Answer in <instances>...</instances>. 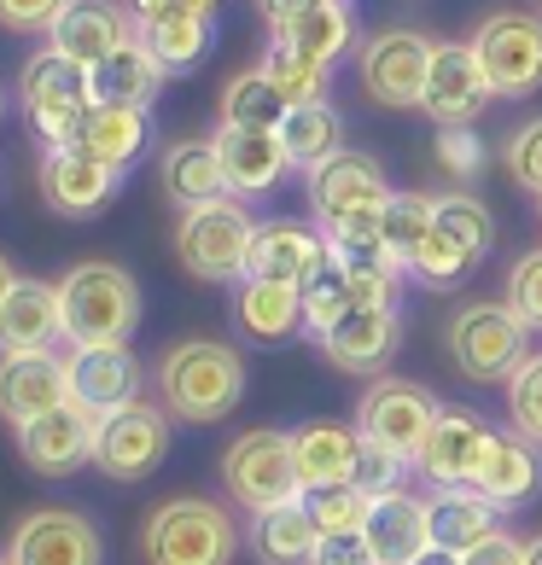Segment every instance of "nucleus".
I'll list each match as a JSON object with an SVG mask.
<instances>
[{"instance_id":"f257e3e1","label":"nucleus","mask_w":542,"mask_h":565,"mask_svg":"<svg viewBox=\"0 0 542 565\" xmlns=\"http://www.w3.org/2000/svg\"><path fill=\"white\" fill-rule=\"evenodd\" d=\"M158 403L170 408V420L187 426H216L245 403V362L234 344L216 339H181L163 350L158 362Z\"/></svg>"},{"instance_id":"f03ea898","label":"nucleus","mask_w":542,"mask_h":565,"mask_svg":"<svg viewBox=\"0 0 542 565\" xmlns=\"http://www.w3.org/2000/svg\"><path fill=\"white\" fill-rule=\"evenodd\" d=\"M140 559L146 565H234L240 559V525L211 495H170L146 513Z\"/></svg>"},{"instance_id":"7ed1b4c3","label":"nucleus","mask_w":542,"mask_h":565,"mask_svg":"<svg viewBox=\"0 0 542 565\" xmlns=\"http://www.w3.org/2000/svg\"><path fill=\"white\" fill-rule=\"evenodd\" d=\"M71 344H129L140 327V280L123 263H76L59 280Z\"/></svg>"},{"instance_id":"20e7f679","label":"nucleus","mask_w":542,"mask_h":565,"mask_svg":"<svg viewBox=\"0 0 542 565\" xmlns=\"http://www.w3.org/2000/svg\"><path fill=\"white\" fill-rule=\"evenodd\" d=\"M525 339H531V327L508 309V298H472V303L455 309L449 327H444L449 362L472 385H508L513 367L531 355Z\"/></svg>"},{"instance_id":"39448f33","label":"nucleus","mask_w":542,"mask_h":565,"mask_svg":"<svg viewBox=\"0 0 542 565\" xmlns=\"http://www.w3.org/2000/svg\"><path fill=\"white\" fill-rule=\"evenodd\" d=\"M252 239H257V222L234 193L216 199V204H199V211H181V222H176L181 268L193 280H211V286H240L245 280Z\"/></svg>"},{"instance_id":"423d86ee","label":"nucleus","mask_w":542,"mask_h":565,"mask_svg":"<svg viewBox=\"0 0 542 565\" xmlns=\"http://www.w3.org/2000/svg\"><path fill=\"white\" fill-rule=\"evenodd\" d=\"M18 106H24L30 129L47 140V146H71L76 140V122L88 117V106H94L88 65H76V58L41 47L30 65L18 71Z\"/></svg>"},{"instance_id":"0eeeda50","label":"nucleus","mask_w":542,"mask_h":565,"mask_svg":"<svg viewBox=\"0 0 542 565\" xmlns=\"http://www.w3.org/2000/svg\"><path fill=\"white\" fill-rule=\"evenodd\" d=\"M222 484L245 513H268L280 501H298L304 484H298V460H291V431H275V426L240 431L222 449Z\"/></svg>"},{"instance_id":"6e6552de","label":"nucleus","mask_w":542,"mask_h":565,"mask_svg":"<svg viewBox=\"0 0 542 565\" xmlns=\"http://www.w3.org/2000/svg\"><path fill=\"white\" fill-rule=\"evenodd\" d=\"M472 53L485 65L496 99H531L542 88V12L502 7L472 30Z\"/></svg>"},{"instance_id":"1a4fd4ad","label":"nucleus","mask_w":542,"mask_h":565,"mask_svg":"<svg viewBox=\"0 0 542 565\" xmlns=\"http://www.w3.org/2000/svg\"><path fill=\"white\" fill-rule=\"evenodd\" d=\"M432 47L421 30H380L362 41L357 53V82L373 106L385 111H421L426 99V76H432Z\"/></svg>"},{"instance_id":"9d476101","label":"nucleus","mask_w":542,"mask_h":565,"mask_svg":"<svg viewBox=\"0 0 542 565\" xmlns=\"http://www.w3.org/2000/svg\"><path fill=\"white\" fill-rule=\"evenodd\" d=\"M170 455V408L152 403H129L99 420L94 431V467L111 478V484H140L152 478Z\"/></svg>"},{"instance_id":"9b49d317","label":"nucleus","mask_w":542,"mask_h":565,"mask_svg":"<svg viewBox=\"0 0 542 565\" xmlns=\"http://www.w3.org/2000/svg\"><path fill=\"white\" fill-rule=\"evenodd\" d=\"M437 414L444 408H437V396L426 385L397 380V373H380L357 403V431L368 437V444H385L403 460H414L421 444H426V431L437 426Z\"/></svg>"},{"instance_id":"f8f14e48","label":"nucleus","mask_w":542,"mask_h":565,"mask_svg":"<svg viewBox=\"0 0 542 565\" xmlns=\"http://www.w3.org/2000/svg\"><path fill=\"white\" fill-rule=\"evenodd\" d=\"M490 99H496V88H490L485 65H478L472 41H437L421 111L437 122V129H472Z\"/></svg>"},{"instance_id":"ddd939ff","label":"nucleus","mask_w":542,"mask_h":565,"mask_svg":"<svg viewBox=\"0 0 542 565\" xmlns=\"http://www.w3.org/2000/svg\"><path fill=\"white\" fill-rule=\"evenodd\" d=\"M7 559L12 565H99L106 542H99L94 519L76 508H35L12 525L7 536Z\"/></svg>"},{"instance_id":"4468645a","label":"nucleus","mask_w":542,"mask_h":565,"mask_svg":"<svg viewBox=\"0 0 542 565\" xmlns=\"http://www.w3.org/2000/svg\"><path fill=\"white\" fill-rule=\"evenodd\" d=\"M117 181H123V170L88 158L82 146H47V152H41V170H35L41 204H47L53 216H71V222H88V216L106 211Z\"/></svg>"},{"instance_id":"2eb2a0df","label":"nucleus","mask_w":542,"mask_h":565,"mask_svg":"<svg viewBox=\"0 0 542 565\" xmlns=\"http://www.w3.org/2000/svg\"><path fill=\"white\" fill-rule=\"evenodd\" d=\"M385 199H391V181L380 170V158H368V152L339 146L327 163L309 170V211H316L321 227L362 216V211H385Z\"/></svg>"},{"instance_id":"dca6fc26","label":"nucleus","mask_w":542,"mask_h":565,"mask_svg":"<svg viewBox=\"0 0 542 565\" xmlns=\"http://www.w3.org/2000/svg\"><path fill=\"white\" fill-rule=\"evenodd\" d=\"M71 403V362L59 350H12L0 355V420L12 431Z\"/></svg>"},{"instance_id":"f3484780","label":"nucleus","mask_w":542,"mask_h":565,"mask_svg":"<svg viewBox=\"0 0 542 565\" xmlns=\"http://www.w3.org/2000/svg\"><path fill=\"white\" fill-rule=\"evenodd\" d=\"M94 431H99V414H88L82 403H59L41 420L18 426V455L41 478H65L94 460Z\"/></svg>"},{"instance_id":"a211bd4d","label":"nucleus","mask_w":542,"mask_h":565,"mask_svg":"<svg viewBox=\"0 0 542 565\" xmlns=\"http://www.w3.org/2000/svg\"><path fill=\"white\" fill-rule=\"evenodd\" d=\"M71 403H82L88 414H117L140 403V355L129 344H71Z\"/></svg>"},{"instance_id":"6ab92c4d","label":"nucleus","mask_w":542,"mask_h":565,"mask_svg":"<svg viewBox=\"0 0 542 565\" xmlns=\"http://www.w3.org/2000/svg\"><path fill=\"white\" fill-rule=\"evenodd\" d=\"M327 234L304 222H257L252 257H245V280H275V286H309L327 268Z\"/></svg>"},{"instance_id":"aec40b11","label":"nucleus","mask_w":542,"mask_h":565,"mask_svg":"<svg viewBox=\"0 0 542 565\" xmlns=\"http://www.w3.org/2000/svg\"><path fill=\"white\" fill-rule=\"evenodd\" d=\"M397 339H403L397 303H357L344 321H332L321 332V350L339 373H373L380 380L385 362L397 355Z\"/></svg>"},{"instance_id":"412c9836","label":"nucleus","mask_w":542,"mask_h":565,"mask_svg":"<svg viewBox=\"0 0 542 565\" xmlns=\"http://www.w3.org/2000/svg\"><path fill=\"white\" fill-rule=\"evenodd\" d=\"M135 30L140 24L117 7V0H71V7L59 12V24L47 30V47L94 71L99 58H111L117 47H129Z\"/></svg>"},{"instance_id":"4be33fe9","label":"nucleus","mask_w":542,"mask_h":565,"mask_svg":"<svg viewBox=\"0 0 542 565\" xmlns=\"http://www.w3.org/2000/svg\"><path fill=\"white\" fill-rule=\"evenodd\" d=\"M490 437H496V431L478 420V414H467V408H444V414H437V426L426 431L421 455H414V467H421L437 490L472 484V472H478V460H485Z\"/></svg>"},{"instance_id":"5701e85b","label":"nucleus","mask_w":542,"mask_h":565,"mask_svg":"<svg viewBox=\"0 0 542 565\" xmlns=\"http://www.w3.org/2000/svg\"><path fill=\"white\" fill-rule=\"evenodd\" d=\"M211 140H216V158H222V175H227V193L234 199L275 193L291 170V158H286L275 129H234V122H222Z\"/></svg>"},{"instance_id":"b1692460","label":"nucleus","mask_w":542,"mask_h":565,"mask_svg":"<svg viewBox=\"0 0 542 565\" xmlns=\"http://www.w3.org/2000/svg\"><path fill=\"white\" fill-rule=\"evenodd\" d=\"M158 193L170 199L176 211H199V204L227 199V175H222L216 140L187 135V140L163 146V158H158Z\"/></svg>"},{"instance_id":"393cba45","label":"nucleus","mask_w":542,"mask_h":565,"mask_svg":"<svg viewBox=\"0 0 542 565\" xmlns=\"http://www.w3.org/2000/svg\"><path fill=\"white\" fill-rule=\"evenodd\" d=\"M472 490L485 501H496L502 513L525 508V501L542 490V449L519 431H496L485 460H478V472H472Z\"/></svg>"},{"instance_id":"a878e982","label":"nucleus","mask_w":542,"mask_h":565,"mask_svg":"<svg viewBox=\"0 0 542 565\" xmlns=\"http://www.w3.org/2000/svg\"><path fill=\"white\" fill-rule=\"evenodd\" d=\"M362 536H368V548L380 565H414L432 548V508L408 490H391L368 508Z\"/></svg>"},{"instance_id":"bb28decb","label":"nucleus","mask_w":542,"mask_h":565,"mask_svg":"<svg viewBox=\"0 0 542 565\" xmlns=\"http://www.w3.org/2000/svg\"><path fill=\"white\" fill-rule=\"evenodd\" d=\"M65 339V309H59V286L18 275V286L0 303V355L12 350H53Z\"/></svg>"},{"instance_id":"cd10ccee","label":"nucleus","mask_w":542,"mask_h":565,"mask_svg":"<svg viewBox=\"0 0 542 565\" xmlns=\"http://www.w3.org/2000/svg\"><path fill=\"white\" fill-rule=\"evenodd\" d=\"M163 82H170V71H163L158 58L140 47V35L88 71L94 106H129V111H152L158 94H163Z\"/></svg>"},{"instance_id":"c85d7f7f","label":"nucleus","mask_w":542,"mask_h":565,"mask_svg":"<svg viewBox=\"0 0 542 565\" xmlns=\"http://www.w3.org/2000/svg\"><path fill=\"white\" fill-rule=\"evenodd\" d=\"M362 455V431L357 426H339V420H309L291 431V460H298V484L309 490H327V484H350V467Z\"/></svg>"},{"instance_id":"c756f323","label":"nucleus","mask_w":542,"mask_h":565,"mask_svg":"<svg viewBox=\"0 0 542 565\" xmlns=\"http://www.w3.org/2000/svg\"><path fill=\"white\" fill-rule=\"evenodd\" d=\"M234 321L252 344H286L304 327V291L275 280H240L234 286Z\"/></svg>"},{"instance_id":"7c9ffc66","label":"nucleus","mask_w":542,"mask_h":565,"mask_svg":"<svg viewBox=\"0 0 542 565\" xmlns=\"http://www.w3.org/2000/svg\"><path fill=\"white\" fill-rule=\"evenodd\" d=\"M432 548H449V554H472L478 542H490L496 531V501H485L472 484H455V490H437L432 501Z\"/></svg>"},{"instance_id":"2f4dec72","label":"nucleus","mask_w":542,"mask_h":565,"mask_svg":"<svg viewBox=\"0 0 542 565\" xmlns=\"http://www.w3.org/2000/svg\"><path fill=\"white\" fill-rule=\"evenodd\" d=\"M321 548V531L309 519L304 495L298 501H280L268 513H252V554L257 565H309Z\"/></svg>"},{"instance_id":"473e14b6","label":"nucleus","mask_w":542,"mask_h":565,"mask_svg":"<svg viewBox=\"0 0 542 565\" xmlns=\"http://www.w3.org/2000/svg\"><path fill=\"white\" fill-rule=\"evenodd\" d=\"M88 158L111 163V170H129L146 146V111H129V106H88V117L76 122V140Z\"/></svg>"},{"instance_id":"72a5a7b5","label":"nucleus","mask_w":542,"mask_h":565,"mask_svg":"<svg viewBox=\"0 0 542 565\" xmlns=\"http://www.w3.org/2000/svg\"><path fill=\"white\" fill-rule=\"evenodd\" d=\"M275 41H286V47H298L304 58H321V65H332L350 41H357V24H350V7L344 0H309L304 12H291L286 24L275 30Z\"/></svg>"},{"instance_id":"f704fd0d","label":"nucleus","mask_w":542,"mask_h":565,"mask_svg":"<svg viewBox=\"0 0 542 565\" xmlns=\"http://www.w3.org/2000/svg\"><path fill=\"white\" fill-rule=\"evenodd\" d=\"M135 35L140 47L158 58L170 76H187L204 65V53H211V18H135Z\"/></svg>"},{"instance_id":"c9c22d12","label":"nucleus","mask_w":542,"mask_h":565,"mask_svg":"<svg viewBox=\"0 0 542 565\" xmlns=\"http://www.w3.org/2000/svg\"><path fill=\"white\" fill-rule=\"evenodd\" d=\"M275 135L286 146L291 170H316V163H327L344 146V122H339V111H332L327 99H316V106H291Z\"/></svg>"},{"instance_id":"e433bc0d","label":"nucleus","mask_w":542,"mask_h":565,"mask_svg":"<svg viewBox=\"0 0 542 565\" xmlns=\"http://www.w3.org/2000/svg\"><path fill=\"white\" fill-rule=\"evenodd\" d=\"M286 111H291V99L263 71H240L222 88V122H234V129H280Z\"/></svg>"},{"instance_id":"4c0bfd02","label":"nucleus","mask_w":542,"mask_h":565,"mask_svg":"<svg viewBox=\"0 0 542 565\" xmlns=\"http://www.w3.org/2000/svg\"><path fill=\"white\" fill-rule=\"evenodd\" d=\"M437 227V199L426 193H391L385 211H380V234L391 245V257H397L403 268L414 263V250L426 245V234Z\"/></svg>"},{"instance_id":"58836bf2","label":"nucleus","mask_w":542,"mask_h":565,"mask_svg":"<svg viewBox=\"0 0 542 565\" xmlns=\"http://www.w3.org/2000/svg\"><path fill=\"white\" fill-rule=\"evenodd\" d=\"M257 71L275 82L291 106H316V99H327V65H321V58H304L298 47H286V41H268V53H263Z\"/></svg>"},{"instance_id":"ea45409f","label":"nucleus","mask_w":542,"mask_h":565,"mask_svg":"<svg viewBox=\"0 0 542 565\" xmlns=\"http://www.w3.org/2000/svg\"><path fill=\"white\" fill-rule=\"evenodd\" d=\"M350 309H357L350 275H344V263H339V257H327V268L304 286V332H316V339H321V332H327L332 321H344Z\"/></svg>"},{"instance_id":"a19ab883","label":"nucleus","mask_w":542,"mask_h":565,"mask_svg":"<svg viewBox=\"0 0 542 565\" xmlns=\"http://www.w3.org/2000/svg\"><path fill=\"white\" fill-rule=\"evenodd\" d=\"M304 508H309V519H316L321 536H339V531H362L368 525L373 495H362L357 484H327V490H309Z\"/></svg>"},{"instance_id":"79ce46f5","label":"nucleus","mask_w":542,"mask_h":565,"mask_svg":"<svg viewBox=\"0 0 542 565\" xmlns=\"http://www.w3.org/2000/svg\"><path fill=\"white\" fill-rule=\"evenodd\" d=\"M437 227H444L449 239H461L472 257H485V250L496 245V222L472 193H437Z\"/></svg>"},{"instance_id":"37998d69","label":"nucleus","mask_w":542,"mask_h":565,"mask_svg":"<svg viewBox=\"0 0 542 565\" xmlns=\"http://www.w3.org/2000/svg\"><path fill=\"white\" fill-rule=\"evenodd\" d=\"M472 250L461 245V239H449L444 227H432L426 234V245L414 250V263H408V275H421L426 286H461L467 275H472Z\"/></svg>"},{"instance_id":"c03bdc74","label":"nucleus","mask_w":542,"mask_h":565,"mask_svg":"<svg viewBox=\"0 0 542 565\" xmlns=\"http://www.w3.org/2000/svg\"><path fill=\"white\" fill-rule=\"evenodd\" d=\"M508 420L519 437H531L542 449V355H525L508 380Z\"/></svg>"},{"instance_id":"a18cd8bd","label":"nucleus","mask_w":542,"mask_h":565,"mask_svg":"<svg viewBox=\"0 0 542 565\" xmlns=\"http://www.w3.org/2000/svg\"><path fill=\"white\" fill-rule=\"evenodd\" d=\"M403 478H408V460H403L397 449L368 444V437H362V455H357V467H350V484L380 501V495H391V490H403Z\"/></svg>"},{"instance_id":"49530a36","label":"nucleus","mask_w":542,"mask_h":565,"mask_svg":"<svg viewBox=\"0 0 542 565\" xmlns=\"http://www.w3.org/2000/svg\"><path fill=\"white\" fill-rule=\"evenodd\" d=\"M502 298L519 321H525L531 332H542V245L525 250L513 268H508V286H502Z\"/></svg>"},{"instance_id":"de8ad7c7","label":"nucleus","mask_w":542,"mask_h":565,"mask_svg":"<svg viewBox=\"0 0 542 565\" xmlns=\"http://www.w3.org/2000/svg\"><path fill=\"white\" fill-rule=\"evenodd\" d=\"M502 163H508L513 186H525V193H536V199H542V117L519 122V129L508 135V146H502Z\"/></svg>"},{"instance_id":"09e8293b","label":"nucleus","mask_w":542,"mask_h":565,"mask_svg":"<svg viewBox=\"0 0 542 565\" xmlns=\"http://www.w3.org/2000/svg\"><path fill=\"white\" fill-rule=\"evenodd\" d=\"M432 158H437V170H449L455 181H472L478 170H485V140H478L472 129H437Z\"/></svg>"},{"instance_id":"8fccbe9b","label":"nucleus","mask_w":542,"mask_h":565,"mask_svg":"<svg viewBox=\"0 0 542 565\" xmlns=\"http://www.w3.org/2000/svg\"><path fill=\"white\" fill-rule=\"evenodd\" d=\"M65 7H71V0H0V30H12V35H47Z\"/></svg>"},{"instance_id":"3c124183","label":"nucleus","mask_w":542,"mask_h":565,"mask_svg":"<svg viewBox=\"0 0 542 565\" xmlns=\"http://www.w3.org/2000/svg\"><path fill=\"white\" fill-rule=\"evenodd\" d=\"M309 565H380V559H373L362 531H339V536H321V548Z\"/></svg>"},{"instance_id":"603ef678","label":"nucleus","mask_w":542,"mask_h":565,"mask_svg":"<svg viewBox=\"0 0 542 565\" xmlns=\"http://www.w3.org/2000/svg\"><path fill=\"white\" fill-rule=\"evenodd\" d=\"M461 565H525V542H513L508 531H496L490 542H478L472 554H461Z\"/></svg>"},{"instance_id":"864d4df0","label":"nucleus","mask_w":542,"mask_h":565,"mask_svg":"<svg viewBox=\"0 0 542 565\" xmlns=\"http://www.w3.org/2000/svg\"><path fill=\"white\" fill-rule=\"evenodd\" d=\"M222 0H135V18H211Z\"/></svg>"},{"instance_id":"5fc2aeb1","label":"nucleus","mask_w":542,"mask_h":565,"mask_svg":"<svg viewBox=\"0 0 542 565\" xmlns=\"http://www.w3.org/2000/svg\"><path fill=\"white\" fill-rule=\"evenodd\" d=\"M252 7H257V18H263L268 30H280L291 12H304V7H309V0H252Z\"/></svg>"},{"instance_id":"6e6d98bb","label":"nucleus","mask_w":542,"mask_h":565,"mask_svg":"<svg viewBox=\"0 0 542 565\" xmlns=\"http://www.w3.org/2000/svg\"><path fill=\"white\" fill-rule=\"evenodd\" d=\"M414 565H461V554H449V548H426Z\"/></svg>"},{"instance_id":"4d7b16f0","label":"nucleus","mask_w":542,"mask_h":565,"mask_svg":"<svg viewBox=\"0 0 542 565\" xmlns=\"http://www.w3.org/2000/svg\"><path fill=\"white\" fill-rule=\"evenodd\" d=\"M18 286V275H12V263L7 257H0V303H7V291Z\"/></svg>"},{"instance_id":"13d9d810","label":"nucleus","mask_w":542,"mask_h":565,"mask_svg":"<svg viewBox=\"0 0 542 565\" xmlns=\"http://www.w3.org/2000/svg\"><path fill=\"white\" fill-rule=\"evenodd\" d=\"M525 565H542V536H536V542H525Z\"/></svg>"},{"instance_id":"bf43d9fd","label":"nucleus","mask_w":542,"mask_h":565,"mask_svg":"<svg viewBox=\"0 0 542 565\" xmlns=\"http://www.w3.org/2000/svg\"><path fill=\"white\" fill-rule=\"evenodd\" d=\"M0 111H7V88H0Z\"/></svg>"},{"instance_id":"052dcab7","label":"nucleus","mask_w":542,"mask_h":565,"mask_svg":"<svg viewBox=\"0 0 542 565\" xmlns=\"http://www.w3.org/2000/svg\"><path fill=\"white\" fill-rule=\"evenodd\" d=\"M0 565H12V559H7V554H0Z\"/></svg>"},{"instance_id":"680f3d73","label":"nucleus","mask_w":542,"mask_h":565,"mask_svg":"<svg viewBox=\"0 0 542 565\" xmlns=\"http://www.w3.org/2000/svg\"><path fill=\"white\" fill-rule=\"evenodd\" d=\"M536 216H542V199H536Z\"/></svg>"}]
</instances>
